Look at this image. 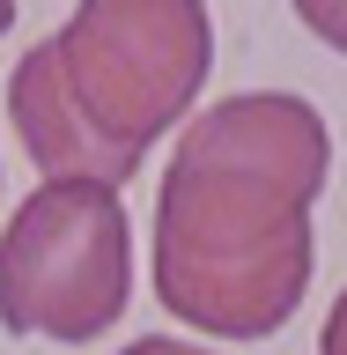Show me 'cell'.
Listing matches in <instances>:
<instances>
[{
	"mask_svg": "<svg viewBox=\"0 0 347 355\" xmlns=\"http://www.w3.org/2000/svg\"><path fill=\"white\" fill-rule=\"evenodd\" d=\"M118 355H207V348H193V340H170V333H148V340H133V348H118Z\"/></svg>",
	"mask_w": 347,
	"mask_h": 355,
	"instance_id": "cell-7",
	"label": "cell"
},
{
	"mask_svg": "<svg viewBox=\"0 0 347 355\" xmlns=\"http://www.w3.org/2000/svg\"><path fill=\"white\" fill-rule=\"evenodd\" d=\"M8 22H15V8H8V0H0V30H8Z\"/></svg>",
	"mask_w": 347,
	"mask_h": 355,
	"instance_id": "cell-8",
	"label": "cell"
},
{
	"mask_svg": "<svg viewBox=\"0 0 347 355\" xmlns=\"http://www.w3.org/2000/svg\"><path fill=\"white\" fill-rule=\"evenodd\" d=\"M133 296V230L111 185H37L0 230V326L96 340Z\"/></svg>",
	"mask_w": 347,
	"mask_h": 355,
	"instance_id": "cell-3",
	"label": "cell"
},
{
	"mask_svg": "<svg viewBox=\"0 0 347 355\" xmlns=\"http://www.w3.org/2000/svg\"><path fill=\"white\" fill-rule=\"evenodd\" d=\"M60 82L82 111V126L111 155L141 163L155 133L185 126L207 67H215V22L207 8L177 0H96L52 30Z\"/></svg>",
	"mask_w": 347,
	"mask_h": 355,
	"instance_id": "cell-2",
	"label": "cell"
},
{
	"mask_svg": "<svg viewBox=\"0 0 347 355\" xmlns=\"http://www.w3.org/2000/svg\"><path fill=\"white\" fill-rule=\"evenodd\" d=\"M8 119H15L30 163L44 171V185L82 178V185H111V193H118V185L141 171V163L111 155L104 141L82 126V111H74V96H66V82H60V60H52V37L30 44V52H22V67L8 74Z\"/></svg>",
	"mask_w": 347,
	"mask_h": 355,
	"instance_id": "cell-4",
	"label": "cell"
},
{
	"mask_svg": "<svg viewBox=\"0 0 347 355\" xmlns=\"http://www.w3.org/2000/svg\"><path fill=\"white\" fill-rule=\"evenodd\" d=\"M318 355H347V288H340V304L326 311V333H318Z\"/></svg>",
	"mask_w": 347,
	"mask_h": 355,
	"instance_id": "cell-6",
	"label": "cell"
},
{
	"mask_svg": "<svg viewBox=\"0 0 347 355\" xmlns=\"http://www.w3.org/2000/svg\"><path fill=\"white\" fill-rule=\"evenodd\" d=\"M332 171L326 119L288 89H244L193 111L155 185V296L222 340H266L296 318L318 266L310 200Z\"/></svg>",
	"mask_w": 347,
	"mask_h": 355,
	"instance_id": "cell-1",
	"label": "cell"
},
{
	"mask_svg": "<svg viewBox=\"0 0 347 355\" xmlns=\"http://www.w3.org/2000/svg\"><path fill=\"white\" fill-rule=\"evenodd\" d=\"M296 15H303L310 37H326V44H340V52H347V0H303Z\"/></svg>",
	"mask_w": 347,
	"mask_h": 355,
	"instance_id": "cell-5",
	"label": "cell"
}]
</instances>
